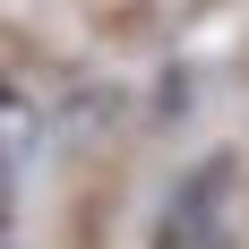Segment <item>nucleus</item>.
I'll use <instances>...</instances> for the list:
<instances>
[{
	"instance_id": "2",
	"label": "nucleus",
	"mask_w": 249,
	"mask_h": 249,
	"mask_svg": "<svg viewBox=\"0 0 249 249\" xmlns=\"http://www.w3.org/2000/svg\"><path fill=\"white\" fill-rule=\"evenodd\" d=\"M26 172V95L9 86V180Z\"/></svg>"
},
{
	"instance_id": "1",
	"label": "nucleus",
	"mask_w": 249,
	"mask_h": 249,
	"mask_svg": "<svg viewBox=\"0 0 249 249\" xmlns=\"http://www.w3.org/2000/svg\"><path fill=\"white\" fill-rule=\"evenodd\" d=\"M224 189H232V155H206L198 172L172 189L163 224H155V249H206V241H224V232H215V206H224Z\"/></svg>"
}]
</instances>
